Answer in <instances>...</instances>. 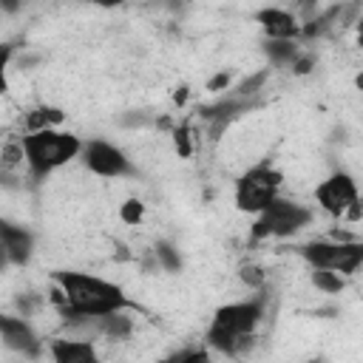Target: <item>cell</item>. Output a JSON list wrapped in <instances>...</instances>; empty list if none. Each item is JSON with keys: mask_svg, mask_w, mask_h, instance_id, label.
Instances as JSON below:
<instances>
[{"mask_svg": "<svg viewBox=\"0 0 363 363\" xmlns=\"http://www.w3.org/2000/svg\"><path fill=\"white\" fill-rule=\"evenodd\" d=\"M57 289L62 292V309L60 315H77V318H102L111 312L128 309V298L122 286L113 281H105L99 275L60 269L54 272Z\"/></svg>", "mask_w": 363, "mask_h": 363, "instance_id": "1", "label": "cell"}, {"mask_svg": "<svg viewBox=\"0 0 363 363\" xmlns=\"http://www.w3.org/2000/svg\"><path fill=\"white\" fill-rule=\"evenodd\" d=\"M264 318V298H250V301H235V303H224L213 312V320L207 326V346L238 357L244 354L252 340H255V329Z\"/></svg>", "mask_w": 363, "mask_h": 363, "instance_id": "2", "label": "cell"}, {"mask_svg": "<svg viewBox=\"0 0 363 363\" xmlns=\"http://www.w3.org/2000/svg\"><path fill=\"white\" fill-rule=\"evenodd\" d=\"M20 145H23V162L28 164L34 179H43V176L65 167L71 159H77L82 153L79 136L68 133V130H57V128L23 133Z\"/></svg>", "mask_w": 363, "mask_h": 363, "instance_id": "3", "label": "cell"}, {"mask_svg": "<svg viewBox=\"0 0 363 363\" xmlns=\"http://www.w3.org/2000/svg\"><path fill=\"white\" fill-rule=\"evenodd\" d=\"M315 218V213L306 204H298L292 199H272L252 221L250 227V238L252 241H267V238H289L298 235L303 227H309Z\"/></svg>", "mask_w": 363, "mask_h": 363, "instance_id": "4", "label": "cell"}, {"mask_svg": "<svg viewBox=\"0 0 363 363\" xmlns=\"http://www.w3.org/2000/svg\"><path fill=\"white\" fill-rule=\"evenodd\" d=\"M281 184H284V173L278 167H272L269 162H258L235 179L233 201L241 213L258 216L272 199L281 196Z\"/></svg>", "mask_w": 363, "mask_h": 363, "instance_id": "5", "label": "cell"}, {"mask_svg": "<svg viewBox=\"0 0 363 363\" xmlns=\"http://www.w3.org/2000/svg\"><path fill=\"white\" fill-rule=\"evenodd\" d=\"M298 252L312 269H326V272H337V275H354L360 261H363V244L360 241L320 238V241L303 244Z\"/></svg>", "mask_w": 363, "mask_h": 363, "instance_id": "6", "label": "cell"}, {"mask_svg": "<svg viewBox=\"0 0 363 363\" xmlns=\"http://www.w3.org/2000/svg\"><path fill=\"white\" fill-rule=\"evenodd\" d=\"M315 201L332 218H352V221L360 218V190H357V182L349 173H343V170H337V173L326 176L323 182H318Z\"/></svg>", "mask_w": 363, "mask_h": 363, "instance_id": "7", "label": "cell"}, {"mask_svg": "<svg viewBox=\"0 0 363 363\" xmlns=\"http://www.w3.org/2000/svg\"><path fill=\"white\" fill-rule=\"evenodd\" d=\"M82 162L85 170L99 176V179H119V176H133V164L128 159V153L105 139H91L88 145H82Z\"/></svg>", "mask_w": 363, "mask_h": 363, "instance_id": "8", "label": "cell"}, {"mask_svg": "<svg viewBox=\"0 0 363 363\" xmlns=\"http://www.w3.org/2000/svg\"><path fill=\"white\" fill-rule=\"evenodd\" d=\"M0 340L6 349L17 352L23 357H37L43 349L31 323L26 318H14V315H0Z\"/></svg>", "mask_w": 363, "mask_h": 363, "instance_id": "9", "label": "cell"}, {"mask_svg": "<svg viewBox=\"0 0 363 363\" xmlns=\"http://www.w3.org/2000/svg\"><path fill=\"white\" fill-rule=\"evenodd\" d=\"M0 250L6 252L9 264H28L31 252H34V235L20 227V224H11L6 218H0Z\"/></svg>", "mask_w": 363, "mask_h": 363, "instance_id": "10", "label": "cell"}, {"mask_svg": "<svg viewBox=\"0 0 363 363\" xmlns=\"http://www.w3.org/2000/svg\"><path fill=\"white\" fill-rule=\"evenodd\" d=\"M51 363H102L96 343L94 340H79V337H54L48 343Z\"/></svg>", "mask_w": 363, "mask_h": 363, "instance_id": "11", "label": "cell"}, {"mask_svg": "<svg viewBox=\"0 0 363 363\" xmlns=\"http://www.w3.org/2000/svg\"><path fill=\"white\" fill-rule=\"evenodd\" d=\"M255 23L264 28L267 40H295L301 34V23L286 9H261L255 11Z\"/></svg>", "mask_w": 363, "mask_h": 363, "instance_id": "12", "label": "cell"}, {"mask_svg": "<svg viewBox=\"0 0 363 363\" xmlns=\"http://www.w3.org/2000/svg\"><path fill=\"white\" fill-rule=\"evenodd\" d=\"M62 119H65L62 108H54V105H37V108H31V111L23 113L20 125H23L26 133H37V130H48V128L60 125Z\"/></svg>", "mask_w": 363, "mask_h": 363, "instance_id": "13", "label": "cell"}, {"mask_svg": "<svg viewBox=\"0 0 363 363\" xmlns=\"http://www.w3.org/2000/svg\"><path fill=\"white\" fill-rule=\"evenodd\" d=\"M267 54L275 65H292V60L301 54L295 40H267Z\"/></svg>", "mask_w": 363, "mask_h": 363, "instance_id": "14", "label": "cell"}, {"mask_svg": "<svg viewBox=\"0 0 363 363\" xmlns=\"http://www.w3.org/2000/svg\"><path fill=\"white\" fill-rule=\"evenodd\" d=\"M312 284L320 289V292H326V295H335V292H340L343 289V275H337V272H326V269H312Z\"/></svg>", "mask_w": 363, "mask_h": 363, "instance_id": "15", "label": "cell"}, {"mask_svg": "<svg viewBox=\"0 0 363 363\" xmlns=\"http://www.w3.org/2000/svg\"><path fill=\"white\" fill-rule=\"evenodd\" d=\"M238 278H241V284H247L250 289H261V286L267 284V269H264L261 264L250 261V264H241V267H238Z\"/></svg>", "mask_w": 363, "mask_h": 363, "instance_id": "16", "label": "cell"}, {"mask_svg": "<svg viewBox=\"0 0 363 363\" xmlns=\"http://www.w3.org/2000/svg\"><path fill=\"white\" fill-rule=\"evenodd\" d=\"M11 54H14V45L0 43V96L9 91V62H11Z\"/></svg>", "mask_w": 363, "mask_h": 363, "instance_id": "17", "label": "cell"}, {"mask_svg": "<svg viewBox=\"0 0 363 363\" xmlns=\"http://www.w3.org/2000/svg\"><path fill=\"white\" fill-rule=\"evenodd\" d=\"M20 162H23V145H20V139H14V142H9V145L3 147V153H0V164L14 167V164H20Z\"/></svg>", "mask_w": 363, "mask_h": 363, "instance_id": "18", "label": "cell"}, {"mask_svg": "<svg viewBox=\"0 0 363 363\" xmlns=\"http://www.w3.org/2000/svg\"><path fill=\"white\" fill-rule=\"evenodd\" d=\"M176 363H216L207 349H184L176 352Z\"/></svg>", "mask_w": 363, "mask_h": 363, "instance_id": "19", "label": "cell"}, {"mask_svg": "<svg viewBox=\"0 0 363 363\" xmlns=\"http://www.w3.org/2000/svg\"><path fill=\"white\" fill-rule=\"evenodd\" d=\"M173 142H176L179 156H190V130L184 125L182 128H173Z\"/></svg>", "mask_w": 363, "mask_h": 363, "instance_id": "20", "label": "cell"}, {"mask_svg": "<svg viewBox=\"0 0 363 363\" xmlns=\"http://www.w3.org/2000/svg\"><path fill=\"white\" fill-rule=\"evenodd\" d=\"M139 216H142V204H139V201H133V199H130V201H125V204H122V218H125L128 224H136V221H139Z\"/></svg>", "mask_w": 363, "mask_h": 363, "instance_id": "21", "label": "cell"}, {"mask_svg": "<svg viewBox=\"0 0 363 363\" xmlns=\"http://www.w3.org/2000/svg\"><path fill=\"white\" fill-rule=\"evenodd\" d=\"M156 255L164 261L167 269H176V267H179V258H176V252H173L170 244H159V247H156Z\"/></svg>", "mask_w": 363, "mask_h": 363, "instance_id": "22", "label": "cell"}, {"mask_svg": "<svg viewBox=\"0 0 363 363\" xmlns=\"http://www.w3.org/2000/svg\"><path fill=\"white\" fill-rule=\"evenodd\" d=\"M224 85H230V74H227V71H224V74H218L216 79H210V85H207V88H210V91H218V88H224Z\"/></svg>", "mask_w": 363, "mask_h": 363, "instance_id": "23", "label": "cell"}]
</instances>
